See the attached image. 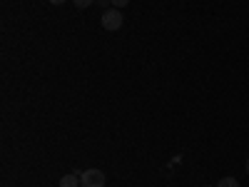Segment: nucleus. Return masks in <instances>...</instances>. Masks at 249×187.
<instances>
[{"mask_svg": "<svg viewBox=\"0 0 249 187\" xmlns=\"http://www.w3.org/2000/svg\"><path fill=\"white\" fill-rule=\"evenodd\" d=\"M95 3V0H75V8H80V10H85V8H90Z\"/></svg>", "mask_w": 249, "mask_h": 187, "instance_id": "nucleus-5", "label": "nucleus"}, {"mask_svg": "<svg viewBox=\"0 0 249 187\" xmlns=\"http://www.w3.org/2000/svg\"><path fill=\"white\" fill-rule=\"evenodd\" d=\"M122 13L117 10V8H107L105 13H102V28L105 30H110V33H115V30H120L122 28Z\"/></svg>", "mask_w": 249, "mask_h": 187, "instance_id": "nucleus-1", "label": "nucleus"}, {"mask_svg": "<svg viewBox=\"0 0 249 187\" xmlns=\"http://www.w3.org/2000/svg\"><path fill=\"white\" fill-rule=\"evenodd\" d=\"M82 187H105V172L102 170H85L80 175Z\"/></svg>", "mask_w": 249, "mask_h": 187, "instance_id": "nucleus-2", "label": "nucleus"}, {"mask_svg": "<svg viewBox=\"0 0 249 187\" xmlns=\"http://www.w3.org/2000/svg\"><path fill=\"white\" fill-rule=\"evenodd\" d=\"M50 3H53V5H62V3H65V0H50Z\"/></svg>", "mask_w": 249, "mask_h": 187, "instance_id": "nucleus-7", "label": "nucleus"}, {"mask_svg": "<svg viewBox=\"0 0 249 187\" xmlns=\"http://www.w3.org/2000/svg\"><path fill=\"white\" fill-rule=\"evenodd\" d=\"M80 170H75L72 175H65V177H62L60 180V187H82V182H80Z\"/></svg>", "mask_w": 249, "mask_h": 187, "instance_id": "nucleus-3", "label": "nucleus"}, {"mask_svg": "<svg viewBox=\"0 0 249 187\" xmlns=\"http://www.w3.org/2000/svg\"><path fill=\"white\" fill-rule=\"evenodd\" d=\"M247 175H249V157H247Z\"/></svg>", "mask_w": 249, "mask_h": 187, "instance_id": "nucleus-8", "label": "nucleus"}, {"mask_svg": "<svg viewBox=\"0 0 249 187\" xmlns=\"http://www.w3.org/2000/svg\"><path fill=\"white\" fill-rule=\"evenodd\" d=\"M97 3H102V5H105V3H107V0H97Z\"/></svg>", "mask_w": 249, "mask_h": 187, "instance_id": "nucleus-9", "label": "nucleus"}, {"mask_svg": "<svg viewBox=\"0 0 249 187\" xmlns=\"http://www.w3.org/2000/svg\"><path fill=\"white\" fill-rule=\"evenodd\" d=\"M217 187H239V182H237L234 177H222Z\"/></svg>", "mask_w": 249, "mask_h": 187, "instance_id": "nucleus-4", "label": "nucleus"}, {"mask_svg": "<svg viewBox=\"0 0 249 187\" xmlns=\"http://www.w3.org/2000/svg\"><path fill=\"white\" fill-rule=\"evenodd\" d=\"M110 3H112V8H124V5H130V0H110Z\"/></svg>", "mask_w": 249, "mask_h": 187, "instance_id": "nucleus-6", "label": "nucleus"}]
</instances>
